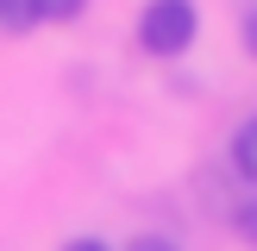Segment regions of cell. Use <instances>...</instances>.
Returning a JSON list of instances; mask_svg holds the SVG:
<instances>
[{
    "label": "cell",
    "instance_id": "cell-6",
    "mask_svg": "<svg viewBox=\"0 0 257 251\" xmlns=\"http://www.w3.org/2000/svg\"><path fill=\"white\" fill-rule=\"evenodd\" d=\"M125 251H182V245H176V238H163V232H138Z\"/></svg>",
    "mask_w": 257,
    "mask_h": 251
},
{
    "label": "cell",
    "instance_id": "cell-2",
    "mask_svg": "<svg viewBox=\"0 0 257 251\" xmlns=\"http://www.w3.org/2000/svg\"><path fill=\"white\" fill-rule=\"evenodd\" d=\"M232 163H238V176L257 188V119L238 126V138H232Z\"/></svg>",
    "mask_w": 257,
    "mask_h": 251
},
{
    "label": "cell",
    "instance_id": "cell-7",
    "mask_svg": "<svg viewBox=\"0 0 257 251\" xmlns=\"http://www.w3.org/2000/svg\"><path fill=\"white\" fill-rule=\"evenodd\" d=\"M245 50H251V57H257V13H251V19H245Z\"/></svg>",
    "mask_w": 257,
    "mask_h": 251
},
{
    "label": "cell",
    "instance_id": "cell-8",
    "mask_svg": "<svg viewBox=\"0 0 257 251\" xmlns=\"http://www.w3.org/2000/svg\"><path fill=\"white\" fill-rule=\"evenodd\" d=\"M63 251H107L100 238H75V245H63Z\"/></svg>",
    "mask_w": 257,
    "mask_h": 251
},
{
    "label": "cell",
    "instance_id": "cell-1",
    "mask_svg": "<svg viewBox=\"0 0 257 251\" xmlns=\"http://www.w3.org/2000/svg\"><path fill=\"white\" fill-rule=\"evenodd\" d=\"M195 32H201V7L195 0H151L138 13V44L151 57H182L195 44Z\"/></svg>",
    "mask_w": 257,
    "mask_h": 251
},
{
    "label": "cell",
    "instance_id": "cell-4",
    "mask_svg": "<svg viewBox=\"0 0 257 251\" xmlns=\"http://www.w3.org/2000/svg\"><path fill=\"white\" fill-rule=\"evenodd\" d=\"M232 226H238V238H245V245H257V195H245L232 207Z\"/></svg>",
    "mask_w": 257,
    "mask_h": 251
},
{
    "label": "cell",
    "instance_id": "cell-5",
    "mask_svg": "<svg viewBox=\"0 0 257 251\" xmlns=\"http://www.w3.org/2000/svg\"><path fill=\"white\" fill-rule=\"evenodd\" d=\"M88 0H38V19H75Z\"/></svg>",
    "mask_w": 257,
    "mask_h": 251
},
{
    "label": "cell",
    "instance_id": "cell-3",
    "mask_svg": "<svg viewBox=\"0 0 257 251\" xmlns=\"http://www.w3.org/2000/svg\"><path fill=\"white\" fill-rule=\"evenodd\" d=\"M38 25V0H0V32H32Z\"/></svg>",
    "mask_w": 257,
    "mask_h": 251
}]
</instances>
